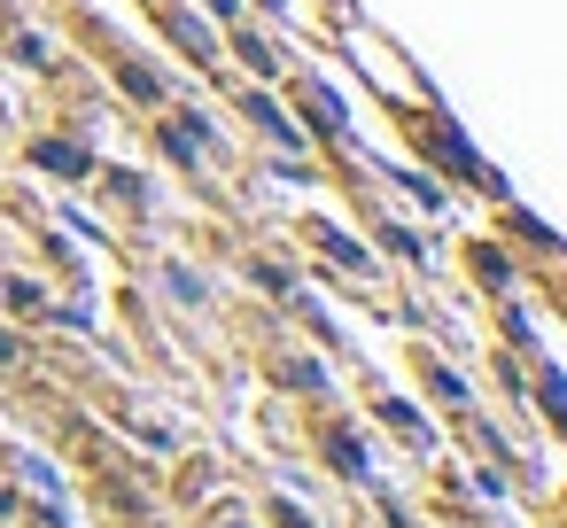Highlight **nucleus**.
I'll use <instances>...</instances> for the list:
<instances>
[{
	"mask_svg": "<svg viewBox=\"0 0 567 528\" xmlns=\"http://www.w3.org/2000/svg\"><path fill=\"white\" fill-rule=\"evenodd\" d=\"M40 164H48V172H71V179H79V172H86V148H63V141H48V148H40Z\"/></svg>",
	"mask_w": 567,
	"mask_h": 528,
	"instance_id": "obj_1",
	"label": "nucleus"
},
{
	"mask_svg": "<svg viewBox=\"0 0 567 528\" xmlns=\"http://www.w3.org/2000/svg\"><path fill=\"white\" fill-rule=\"evenodd\" d=\"M9 358H17V342H9V327H0V365H9Z\"/></svg>",
	"mask_w": 567,
	"mask_h": 528,
	"instance_id": "obj_2",
	"label": "nucleus"
},
{
	"mask_svg": "<svg viewBox=\"0 0 567 528\" xmlns=\"http://www.w3.org/2000/svg\"><path fill=\"white\" fill-rule=\"evenodd\" d=\"M210 9H218V17H241V0H210Z\"/></svg>",
	"mask_w": 567,
	"mask_h": 528,
	"instance_id": "obj_3",
	"label": "nucleus"
}]
</instances>
